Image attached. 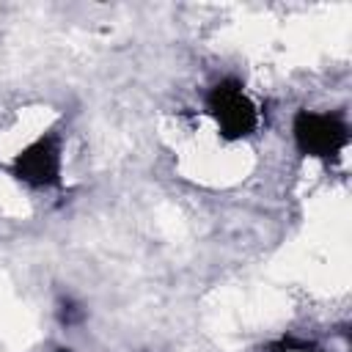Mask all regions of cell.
I'll list each match as a JSON object with an SVG mask.
<instances>
[{"mask_svg": "<svg viewBox=\"0 0 352 352\" xmlns=\"http://www.w3.org/2000/svg\"><path fill=\"white\" fill-rule=\"evenodd\" d=\"M294 143L302 154L319 157V160H333L344 151L349 132L346 124L333 116V113H311L300 110L294 118Z\"/></svg>", "mask_w": 352, "mask_h": 352, "instance_id": "7a4b0ae2", "label": "cell"}, {"mask_svg": "<svg viewBox=\"0 0 352 352\" xmlns=\"http://www.w3.org/2000/svg\"><path fill=\"white\" fill-rule=\"evenodd\" d=\"M60 352H66V349H60Z\"/></svg>", "mask_w": 352, "mask_h": 352, "instance_id": "5b68a950", "label": "cell"}, {"mask_svg": "<svg viewBox=\"0 0 352 352\" xmlns=\"http://www.w3.org/2000/svg\"><path fill=\"white\" fill-rule=\"evenodd\" d=\"M14 176L33 187L60 184V143L55 135H44L33 140L14 160Z\"/></svg>", "mask_w": 352, "mask_h": 352, "instance_id": "3957f363", "label": "cell"}, {"mask_svg": "<svg viewBox=\"0 0 352 352\" xmlns=\"http://www.w3.org/2000/svg\"><path fill=\"white\" fill-rule=\"evenodd\" d=\"M206 110L214 118L220 135L228 138V140H239V138L250 135L258 126V110H256V104L242 91V85L234 82V80H226V82H220V85H214L209 91Z\"/></svg>", "mask_w": 352, "mask_h": 352, "instance_id": "6da1fadb", "label": "cell"}, {"mask_svg": "<svg viewBox=\"0 0 352 352\" xmlns=\"http://www.w3.org/2000/svg\"><path fill=\"white\" fill-rule=\"evenodd\" d=\"M80 319H82V311H77L74 302H63V308H60V322L74 324V322H80Z\"/></svg>", "mask_w": 352, "mask_h": 352, "instance_id": "277c9868", "label": "cell"}]
</instances>
